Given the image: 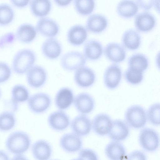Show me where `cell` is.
<instances>
[{
  "label": "cell",
  "instance_id": "obj_1",
  "mask_svg": "<svg viewBox=\"0 0 160 160\" xmlns=\"http://www.w3.org/2000/svg\"><path fill=\"white\" fill-rule=\"evenodd\" d=\"M31 140L25 132L17 131L11 134L5 142L7 149L11 153L14 154H22L29 149Z\"/></svg>",
  "mask_w": 160,
  "mask_h": 160
},
{
  "label": "cell",
  "instance_id": "obj_8",
  "mask_svg": "<svg viewBox=\"0 0 160 160\" xmlns=\"http://www.w3.org/2000/svg\"><path fill=\"white\" fill-rule=\"evenodd\" d=\"M96 75L94 71L89 67L82 66L76 70L74 80L80 87L86 88L92 86L94 83Z\"/></svg>",
  "mask_w": 160,
  "mask_h": 160
},
{
  "label": "cell",
  "instance_id": "obj_43",
  "mask_svg": "<svg viewBox=\"0 0 160 160\" xmlns=\"http://www.w3.org/2000/svg\"><path fill=\"white\" fill-rule=\"evenodd\" d=\"M8 154L3 151L0 150V160H9Z\"/></svg>",
  "mask_w": 160,
  "mask_h": 160
},
{
  "label": "cell",
  "instance_id": "obj_27",
  "mask_svg": "<svg viewBox=\"0 0 160 160\" xmlns=\"http://www.w3.org/2000/svg\"><path fill=\"white\" fill-rule=\"evenodd\" d=\"M30 2L31 11L37 17L44 18L51 11L52 5L50 0H31Z\"/></svg>",
  "mask_w": 160,
  "mask_h": 160
},
{
  "label": "cell",
  "instance_id": "obj_29",
  "mask_svg": "<svg viewBox=\"0 0 160 160\" xmlns=\"http://www.w3.org/2000/svg\"><path fill=\"white\" fill-rule=\"evenodd\" d=\"M105 154L110 159L121 160L126 155L124 147L118 141H113L109 143L105 149Z\"/></svg>",
  "mask_w": 160,
  "mask_h": 160
},
{
  "label": "cell",
  "instance_id": "obj_44",
  "mask_svg": "<svg viewBox=\"0 0 160 160\" xmlns=\"http://www.w3.org/2000/svg\"><path fill=\"white\" fill-rule=\"evenodd\" d=\"M14 159H26L25 157H24L22 154H15L13 157Z\"/></svg>",
  "mask_w": 160,
  "mask_h": 160
},
{
  "label": "cell",
  "instance_id": "obj_37",
  "mask_svg": "<svg viewBox=\"0 0 160 160\" xmlns=\"http://www.w3.org/2000/svg\"><path fill=\"white\" fill-rule=\"evenodd\" d=\"M11 74L9 66L6 63L0 62V83L8 80Z\"/></svg>",
  "mask_w": 160,
  "mask_h": 160
},
{
  "label": "cell",
  "instance_id": "obj_13",
  "mask_svg": "<svg viewBox=\"0 0 160 160\" xmlns=\"http://www.w3.org/2000/svg\"><path fill=\"white\" fill-rule=\"evenodd\" d=\"M50 127L56 131H62L66 129L70 123V119L64 112L59 110L51 113L48 118Z\"/></svg>",
  "mask_w": 160,
  "mask_h": 160
},
{
  "label": "cell",
  "instance_id": "obj_9",
  "mask_svg": "<svg viewBox=\"0 0 160 160\" xmlns=\"http://www.w3.org/2000/svg\"><path fill=\"white\" fill-rule=\"evenodd\" d=\"M134 23L135 28L138 31L146 32L151 31L154 28L156 20L152 13L144 12L136 15Z\"/></svg>",
  "mask_w": 160,
  "mask_h": 160
},
{
  "label": "cell",
  "instance_id": "obj_22",
  "mask_svg": "<svg viewBox=\"0 0 160 160\" xmlns=\"http://www.w3.org/2000/svg\"><path fill=\"white\" fill-rule=\"evenodd\" d=\"M32 152L36 159L47 160L51 157L52 149L50 144L48 142L44 140H40L32 145Z\"/></svg>",
  "mask_w": 160,
  "mask_h": 160
},
{
  "label": "cell",
  "instance_id": "obj_14",
  "mask_svg": "<svg viewBox=\"0 0 160 160\" xmlns=\"http://www.w3.org/2000/svg\"><path fill=\"white\" fill-rule=\"evenodd\" d=\"M87 29L80 25H76L69 29L67 34V40L71 45L78 46L82 44L88 37Z\"/></svg>",
  "mask_w": 160,
  "mask_h": 160
},
{
  "label": "cell",
  "instance_id": "obj_40",
  "mask_svg": "<svg viewBox=\"0 0 160 160\" xmlns=\"http://www.w3.org/2000/svg\"><path fill=\"white\" fill-rule=\"evenodd\" d=\"M15 7L22 8L26 7L30 3V0H10Z\"/></svg>",
  "mask_w": 160,
  "mask_h": 160
},
{
  "label": "cell",
  "instance_id": "obj_18",
  "mask_svg": "<svg viewBox=\"0 0 160 160\" xmlns=\"http://www.w3.org/2000/svg\"><path fill=\"white\" fill-rule=\"evenodd\" d=\"M41 50L42 54L46 58L53 60L60 55L62 48L60 43L53 38L46 39L42 43Z\"/></svg>",
  "mask_w": 160,
  "mask_h": 160
},
{
  "label": "cell",
  "instance_id": "obj_39",
  "mask_svg": "<svg viewBox=\"0 0 160 160\" xmlns=\"http://www.w3.org/2000/svg\"><path fill=\"white\" fill-rule=\"evenodd\" d=\"M156 0H136L138 6L142 9L148 10L154 6Z\"/></svg>",
  "mask_w": 160,
  "mask_h": 160
},
{
  "label": "cell",
  "instance_id": "obj_23",
  "mask_svg": "<svg viewBox=\"0 0 160 160\" xmlns=\"http://www.w3.org/2000/svg\"><path fill=\"white\" fill-rule=\"evenodd\" d=\"M138 6L133 0H122L118 4L116 11L120 17L126 19L134 16L138 13Z\"/></svg>",
  "mask_w": 160,
  "mask_h": 160
},
{
  "label": "cell",
  "instance_id": "obj_36",
  "mask_svg": "<svg viewBox=\"0 0 160 160\" xmlns=\"http://www.w3.org/2000/svg\"><path fill=\"white\" fill-rule=\"evenodd\" d=\"M147 117L149 122L155 126L160 125V104L159 103H155L149 108Z\"/></svg>",
  "mask_w": 160,
  "mask_h": 160
},
{
  "label": "cell",
  "instance_id": "obj_38",
  "mask_svg": "<svg viewBox=\"0 0 160 160\" xmlns=\"http://www.w3.org/2000/svg\"><path fill=\"white\" fill-rule=\"evenodd\" d=\"M78 159L97 160L98 157L96 153L93 150L89 149H83L80 151Z\"/></svg>",
  "mask_w": 160,
  "mask_h": 160
},
{
  "label": "cell",
  "instance_id": "obj_20",
  "mask_svg": "<svg viewBox=\"0 0 160 160\" xmlns=\"http://www.w3.org/2000/svg\"><path fill=\"white\" fill-rule=\"evenodd\" d=\"M129 133V129L127 125L123 121L118 119L112 121L108 134L111 139L118 142L126 139Z\"/></svg>",
  "mask_w": 160,
  "mask_h": 160
},
{
  "label": "cell",
  "instance_id": "obj_4",
  "mask_svg": "<svg viewBox=\"0 0 160 160\" xmlns=\"http://www.w3.org/2000/svg\"><path fill=\"white\" fill-rule=\"evenodd\" d=\"M139 143L142 147L148 152H153L158 148L159 138L158 133L149 128L142 129L139 136Z\"/></svg>",
  "mask_w": 160,
  "mask_h": 160
},
{
  "label": "cell",
  "instance_id": "obj_15",
  "mask_svg": "<svg viewBox=\"0 0 160 160\" xmlns=\"http://www.w3.org/2000/svg\"><path fill=\"white\" fill-rule=\"evenodd\" d=\"M112 123V121L108 115L101 113L97 115L94 118L92 126L95 132L102 136L108 134Z\"/></svg>",
  "mask_w": 160,
  "mask_h": 160
},
{
  "label": "cell",
  "instance_id": "obj_42",
  "mask_svg": "<svg viewBox=\"0 0 160 160\" xmlns=\"http://www.w3.org/2000/svg\"><path fill=\"white\" fill-rule=\"evenodd\" d=\"M55 3L61 7H65L69 5L72 0H53Z\"/></svg>",
  "mask_w": 160,
  "mask_h": 160
},
{
  "label": "cell",
  "instance_id": "obj_41",
  "mask_svg": "<svg viewBox=\"0 0 160 160\" xmlns=\"http://www.w3.org/2000/svg\"><path fill=\"white\" fill-rule=\"evenodd\" d=\"M129 159H146L144 154L139 151H135L131 153L128 156Z\"/></svg>",
  "mask_w": 160,
  "mask_h": 160
},
{
  "label": "cell",
  "instance_id": "obj_30",
  "mask_svg": "<svg viewBox=\"0 0 160 160\" xmlns=\"http://www.w3.org/2000/svg\"><path fill=\"white\" fill-rule=\"evenodd\" d=\"M128 67L143 72L149 65V61L144 55L137 53L131 56L128 60Z\"/></svg>",
  "mask_w": 160,
  "mask_h": 160
},
{
  "label": "cell",
  "instance_id": "obj_32",
  "mask_svg": "<svg viewBox=\"0 0 160 160\" xmlns=\"http://www.w3.org/2000/svg\"><path fill=\"white\" fill-rule=\"evenodd\" d=\"M16 119L13 112L6 111L0 113V131H9L14 127Z\"/></svg>",
  "mask_w": 160,
  "mask_h": 160
},
{
  "label": "cell",
  "instance_id": "obj_33",
  "mask_svg": "<svg viewBox=\"0 0 160 160\" xmlns=\"http://www.w3.org/2000/svg\"><path fill=\"white\" fill-rule=\"evenodd\" d=\"M11 99L18 103L27 101L29 98V91L24 86L17 84L14 86L11 90Z\"/></svg>",
  "mask_w": 160,
  "mask_h": 160
},
{
  "label": "cell",
  "instance_id": "obj_35",
  "mask_svg": "<svg viewBox=\"0 0 160 160\" xmlns=\"http://www.w3.org/2000/svg\"><path fill=\"white\" fill-rule=\"evenodd\" d=\"M124 76L128 83L134 85L141 83L143 79V72L129 67L125 72Z\"/></svg>",
  "mask_w": 160,
  "mask_h": 160
},
{
  "label": "cell",
  "instance_id": "obj_21",
  "mask_svg": "<svg viewBox=\"0 0 160 160\" xmlns=\"http://www.w3.org/2000/svg\"><path fill=\"white\" fill-rule=\"evenodd\" d=\"M106 18L99 14H94L90 16L87 20L86 27L89 32L98 33L104 31L108 25Z\"/></svg>",
  "mask_w": 160,
  "mask_h": 160
},
{
  "label": "cell",
  "instance_id": "obj_26",
  "mask_svg": "<svg viewBox=\"0 0 160 160\" xmlns=\"http://www.w3.org/2000/svg\"><path fill=\"white\" fill-rule=\"evenodd\" d=\"M37 34L36 28L32 25L24 23L20 25L16 32V36L20 42L24 43H29L35 38Z\"/></svg>",
  "mask_w": 160,
  "mask_h": 160
},
{
  "label": "cell",
  "instance_id": "obj_7",
  "mask_svg": "<svg viewBox=\"0 0 160 160\" xmlns=\"http://www.w3.org/2000/svg\"><path fill=\"white\" fill-rule=\"evenodd\" d=\"M27 72V81L31 87L39 88L45 83L47 74L42 67L38 65L33 66Z\"/></svg>",
  "mask_w": 160,
  "mask_h": 160
},
{
  "label": "cell",
  "instance_id": "obj_17",
  "mask_svg": "<svg viewBox=\"0 0 160 160\" xmlns=\"http://www.w3.org/2000/svg\"><path fill=\"white\" fill-rule=\"evenodd\" d=\"M104 52L106 58L115 63L121 62L126 58V52L124 48L116 43H110L107 44L105 48Z\"/></svg>",
  "mask_w": 160,
  "mask_h": 160
},
{
  "label": "cell",
  "instance_id": "obj_19",
  "mask_svg": "<svg viewBox=\"0 0 160 160\" xmlns=\"http://www.w3.org/2000/svg\"><path fill=\"white\" fill-rule=\"evenodd\" d=\"M74 101L77 110L83 114L90 113L94 108L95 102L93 99L86 93H81L78 95Z\"/></svg>",
  "mask_w": 160,
  "mask_h": 160
},
{
  "label": "cell",
  "instance_id": "obj_12",
  "mask_svg": "<svg viewBox=\"0 0 160 160\" xmlns=\"http://www.w3.org/2000/svg\"><path fill=\"white\" fill-rule=\"evenodd\" d=\"M61 147L68 153L77 152L81 148L82 141L80 136L74 133H67L63 135L60 140Z\"/></svg>",
  "mask_w": 160,
  "mask_h": 160
},
{
  "label": "cell",
  "instance_id": "obj_5",
  "mask_svg": "<svg viewBox=\"0 0 160 160\" xmlns=\"http://www.w3.org/2000/svg\"><path fill=\"white\" fill-rule=\"evenodd\" d=\"M86 61V58L81 52L72 51L63 55L61 58V64L64 69L72 71L84 66Z\"/></svg>",
  "mask_w": 160,
  "mask_h": 160
},
{
  "label": "cell",
  "instance_id": "obj_45",
  "mask_svg": "<svg viewBox=\"0 0 160 160\" xmlns=\"http://www.w3.org/2000/svg\"><path fill=\"white\" fill-rule=\"evenodd\" d=\"M1 92H0V96H1Z\"/></svg>",
  "mask_w": 160,
  "mask_h": 160
},
{
  "label": "cell",
  "instance_id": "obj_3",
  "mask_svg": "<svg viewBox=\"0 0 160 160\" xmlns=\"http://www.w3.org/2000/svg\"><path fill=\"white\" fill-rule=\"evenodd\" d=\"M125 117L127 123L135 129L143 127L147 118L145 110L139 105H134L129 108L126 112Z\"/></svg>",
  "mask_w": 160,
  "mask_h": 160
},
{
  "label": "cell",
  "instance_id": "obj_16",
  "mask_svg": "<svg viewBox=\"0 0 160 160\" xmlns=\"http://www.w3.org/2000/svg\"><path fill=\"white\" fill-rule=\"evenodd\" d=\"M71 127L74 133L79 136H84L90 132L92 123L89 118L82 114L76 116L73 119Z\"/></svg>",
  "mask_w": 160,
  "mask_h": 160
},
{
  "label": "cell",
  "instance_id": "obj_10",
  "mask_svg": "<svg viewBox=\"0 0 160 160\" xmlns=\"http://www.w3.org/2000/svg\"><path fill=\"white\" fill-rule=\"evenodd\" d=\"M36 28L40 34L49 38L57 36L59 30L58 25L55 21L45 17L38 21Z\"/></svg>",
  "mask_w": 160,
  "mask_h": 160
},
{
  "label": "cell",
  "instance_id": "obj_31",
  "mask_svg": "<svg viewBox=\"0 0 160 160\" xmlns=\"http://www.w3.org/2000/svg\"><path fill=\"white\" fill-rule=\"evenodd\" d=\"M74 4L77 12L82 16L91 14L95 7V0H74Z\"/></svg>",
  "mask_w": 160,
  "mask_h": 160
},
{
  "label": "cell",
  "instance_id": "obj_24",
  "mask_svg": "<svg viewBox=\"0 0 160 160\" xmlns=\"http://www.w3.org/2000/svg\"><path fill=\"white\" fill-rule=\"evenodd\" d=\"M73 101V92L71 89L68 88L60 89L57 92L55 98V105L61 110L68 108Z\"/></svg>",
  "mask_w": 160,
  "mask_h": 160
},
{
  "label": "cell",
  "instance_id": "obj_34",
  "mask_svg": "<svg viewBox=\"0 0 160 160\" xmlns=\"http://www.w3.org/2000/svg\"><path fill=\"white\" fill-rule=\"evenodd\" d=\"M14 12L12 8L6 3L0 4V26L9 25L13 20Z\"/></svg>",
  "mask_w": 160,
  "mask_h": 160
},
{
  "label": "cell",
  "instance_id": "obj_25",
  "mask_svg": "<svg viewBox=\"0 0 160 160\" xmlns=\"http://www.w3.org/2000/svg\"><path fill=\"white\" fill-rule=\"evenodd\" d=\"M83 55L86 59L95 61L99 59L103 53V48L101 44L98 41L91 39L85 44Z\"/></svg>",
  "mask_w": 160,
  "mask_h": 160
},
{
  "label": "cell",
  "instance_id": "obj_2",
  "mask_svg": "<svg viewBox=\"0 0 160 160\" xmlns=\"http://www.w3.org/2000/svg\"><path fill=\"white\" fill-rule=\"evenodd\" d=\"M36 60V56L33 51L28 49H22L17 52L13 58V70L17 74H23L33 66Z\"/></svg>",
  "mask_w": 160,
  "mask_h": 160
},
{
  "label": "cell",
  "instance_id": "obj_6",
  "mask_svg": "<svg viewBox=\"0 0 160 160\" xmlns=\"http://www.w3.org/2000/svg\"><path fill=\"white\" fill-rule=\"evenodd\" d=\"M28 101L30 110L33 112L37 114L46 111L51 104L50 97L44 93L35 94L30 97Z\"/></svg>",
  "mask_w": 160,
  "mask_h": 160
},
{
  "label": "cell",
  "instance_id": "obj_28",
  "mask_svg": "<svg viewBox=\"0 0 160 160\" xmlns=\"http://www.w3.org/2000/svg\"><path fill=\"white\" fill-rule=\"evenodd\" d=\"M122 40L125 47L130 50H135L140 47L141 38L137 31L133 29H129L124 33Z\"/></svg>",
  "mask_w": 160,
  "mask_h": 160
},
{
  "label": "cell",
  "instance_id": "obj_11",
  "mask_svg": "<svg viewBox=\"0 0 160 160\" xmlns=\"http://www.w3.org/2000/svg\"><path fill=\"white\" fill-rule=\"evenodd\" d=\"M122 71L119 67L112 64L106 69L104 75V82L106 86L111 89L116 88L122 78Z\"/></svg>",
  "mask_w": 160,
  "mask_h": 160
}]
</instances>
